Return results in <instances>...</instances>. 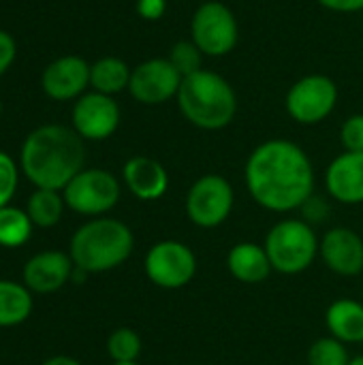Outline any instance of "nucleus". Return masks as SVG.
Masks as SVG:
<instances>
[{"instance_id": "nucleus-4", "label": "nucleus", "mask_w": 363, "mask_h": 365, "mask_svg": "<svg viewBox=\"0 0 363 365\" xmlns=\"http://www.w3.org/2000/svg\"><path fill=\"white\" fill-rule=\"evenodd\" d=\"M135 248V235L118 218L98 216L81 225L73 237L68 255L75 267L88 274H103L128 261Z\"/></svg>"}, {"instance_id": "nucleus-12", "label": "nucleus", "mask_w": 363, "mask_h": 365, "mask_svg": "<svg viewBox=\"0 0 363 365\" xmlns=\"http://www.w3.org/2000/svg\"><path fill=\"white\" fill-rule=\"evenodd\" d=\"M182 79L169 58H150L133 68L128 94L141 105H165L178 96Z\"/></svg>"}, {"instance_id": "nucleus-36", "label": "nucleus", "mask_w": 363, "mask_h": 365, "mask_svg": "<svg viewBox=\"0 0 363 365\" xmlns=\"http://www.w3.org/2000/svg\"><path fill=\"white\" fill-rule=\"evenodd\" d=\"M362 302H363V299H362Z\"/></svg>"}, {"instance_id": "nucleus-29", "label": "nucleus", "mask_w": 363, "mask_h": 365, "mask_svg": "<svg viewBox=\"0 0 363 365\" xmlns=\"http://www.w3.org/2000/svg\"><path fill=\"white\" fill-rule=\"evenodd\" d=\"M15 56H17V43H15V38L11 36V32H6V30L0 28V77L13 66Z\"/></svg>"}, {"instance_id": "nucleus-6", "label": "nucleus", "mask_w": 363, "mask_h": 365, "mask_svg": "<svg viewBox=\"0 0 363 365\" xmlns=\"http://www.w3.org/2000/svg\"><path fill=\"white\" fill-rule=\"evenodd\" d=\"M190 41L205 58L229 56L240 41V24L231 6L220 0L201 2L190 17Z\"/></svg>"}, {"instance_id": "nucleus-32", "label": "nucleus", "mask_w": 363, "mask_h": 365, "mask_svg": "<svg viewBox=\"0 0 363 365\" xmlns=\"http://www.w3.org/2000/svg\"><path fill=\"white\" fill-rule=\"evenodd\" d=\"M41 365H81L77 359L73 357H66V355H58V357H51L47 361H43Z\"/></svg>"}, {"instance_id": "nucleus-13", "label": "nucleus", "mask_w": 363, "mask_h": 365, "mask_svg": "<svg viewBox=\"0 0 363 365\" xmlns=\"http://www.w3.org/2000/svg\"><path fill=\"white\" fill-rule=\"evenodd\" d=\"M43 92L58 103L77 101L90 88V62L81 56H60L41 75Z\"/></svg>"}, {"instance_id": "nucleus-16", "label": "nucleus", "mask_w": 363, "mask_h": 365, "mask_svg": "<svg viewBox=\"0 0 363 365\" xmlns=\"http://www.w3.org/2000/svg\"><path fill=\"white\" fill-rule=\"evenodd\" d=\"M325 188L338 203H363V152L338 154L325 171Z\"/></svg>"}, {"instance_id": "nucleus-27", "label": "nucleus", "mask_w": 363, "mask_h": 365, "mask_svg": "<svg viewBox=\"0 0 363 365\" xmlns=\"http://www.w3.org/2000/svg\"><path fill=\"white\" fill-rule=\"evenodd\" d=\"M19 163H15L6 152L0 150V207L11 205V199L19 186Z\"/></svg>"}, {"instance_id": "nucleus-19", "label": "nucleus", "mask_w": 363, "mask_h": 365, "mask_svg": "<svg viewBox=\"0 0 363 365\" xmlns=\"http://www.w3.org/2000/svg\"><path fill=\"white\" fill-rule=\"evenodd\" d=\"M325 325L329 336L344 344L363 342V302L336 299L325 312Z\"/></svg>"}, {"instance_id": "nucleus-7", "label": "nucleus", "mask_w": 363, "mask_h": 365, "mask_svg": "<svg viewBox=\"0 0 363 365\" xmlns=\"http://www.w3.org/2000/svg\"><path fill=\"white\" fill-rule=\"evenodd\" d=\"M122 195L120 180L105 169H81L62 190L64 203L79 216L98 218L111 212Z\"/></svg>"}, {"instance_id": "nucleus-1", "label": "nucleus", "mask_w": 363, "mask_h": 365, "mask_svg": "<svg viewBox=\"0 0 363 365\" xmlns=\"http://www.w3.org/2000/svg\"><path fill=\"white\" fill-rule=\"evenodd\" d=\"M244 182L259 207L287 214L302 210L315 195V167L300 143L267 139L248 154Z\"/></svg>"}, {"instance_id": "nucleus-23", "label": "nucleus", "mask_w": 363, "mask_h": 365, "mask_svg": "<svg viewBox=\"0 0 363 365\" xmlns=\"http://www.w3.org/2000/svg\"><path fill=\"white\" fill-rule=\"evenodd\" d=\"M32 220L26 210L4 205L0 207V246L19 248L32 237Z\"/></svg>"}, {"instance_id": "nucleus-15", "label": "nucleus", "mask_w": 363, "mask_h": 365, "mask_svg": "<svg viewBox=\"0 0 363 365\" xmlns=\"http://www.w3.org/2000/svg\"><path fill=\"white\" fill-rule=\"evenodd\" d=\"M75 263L71 255L60 252V250H45L34 255L21 272L24 284L32 293H56L60 291L66 282H71Z\"/></svg>"}, {"instance_id": "nucleus-2", "label": "nucleus", "mask_w": 363, "mask_h": 365, "mask_svg": "<svg viewBox=\"0 0 363 365\" xmlns=\"http://www.w3.org/2000/svg\"><path fill=\"white\" fill-rule=\"evenodd\" d=\"M86 163L83 139L62 124H43L21 143L19 169L34 188L64 190Z\"/></svg>"}, {"instance_id": "nucleus-25", "label": "nucleus", "mask_w": 363, "mask_h": 365, "mask_svg": "<svg viewBox=\"0 0 363 365\" xmlns=\"http://www.w3.org/2000/svg\"><path fill=\"white\" fill-rule=\"evenodd\" d=\"M351 357L347 344L336 340L334 336L319 338L308 349V365H349Z\"/></svg>"}, {"instance_id": "nucleus-20", "label": "nucleus", "mask_w": 363, "mask_h": 365, "mask_svg": "<svg viewBox=\"0 0 363 365\" xmlns=\"http://www.w3.org/2000/svg\"><path fill=\"white\" fill-rule=\"evenodd\" d=\"M131 73H133V68L122 58H116V56L98 58L96 62L90 64V88L94 92L116 96V94L128 90Z\"/></svg>"}, {"instance_id": "nucleus-35", "label": "nucleus", "mask_w": 363, "mask_h": 365, "mask_svg": "<svg viewBox=\"0 0 363 365\" xmlns=\"http://www.w3.org/2000/svg\"><path fill=\"white\" fill-rule=\"evenodd\" d=\"M0 115H2V98H0Z\"/></svg>"}, {"instance_id": "nucleus-30", "label": "nucleus", "mask_w": 363, "mask_h": 365, "mask_svg": "<svg viewBox=\"0 0 363 365\" xmlns=\"http://www.w3.org/2000/svg\"><path fill=\"white\" fill-rule=\"evenodd\" d=\"M169 0H137L135 11L145 21H158L167 13Z\"/></svg>"}, {"instance_id": "nucleus-8", "label": "nucleus", "mask_w": 363, "mask_h": 365, "mask_svg": "<svg viewBox=\"0 0 363 365\" xmlns=\"http://www.w3.org/2000/svg\"><path fill=\"white\" fill-rule=\"evenodd\" d=\"M338 105V86L323 73H310L300 77L285 96V109L289 118L302 126H315L325 122Z\"/></svg>"}, {"instance_id": "nucleus-28", "label": "nucleus", "mask_w": 363, "mask_h": 365, "mask_svg": "<svg viewBox=\"0 0 363 365\" xmlns=\"http://www.w3.org/2000/svg\"><path fill=\"white\" fill-rule=\"evenodd\" d=\"M340 143L344 152H363V113H353L342 122Z\"/></svg>"}, {"instance_id": "nucleus-21", "label": "nucleus", "mask_w": 363, "mask_h": 365, "mask_svg": "<svg viewBox=\"0 0 363 365\" xmlns=\"http://www.w3.org/2000/svg\"><path fill=\"white\" fill-rule=\"evenodd\" d=\"M32 314V291L24 282L0 280V327H17Z\"/></svg>"}, {"instance_id": "nucleus-14", "label": "nucleus", "mask_w": 363, "mask_h": 365, "mask_svg": "<svg viewBox=\"0 0 363 365\" xmlns=\"http://www.w3.org/2000/svg\"><path fill=\"white\" fill-rule=\"evenodd\" d=\"M319 257L334 274L355 278L363 272V237L351 227H334L321 237Z\"/></svg>"}, {"instance_id": "nucleus-18", "label": "nucleus", "mask_w": 363, "mask_h": 365, "mask_svg": "<svg viewBox=\"0 0 363 365\" xmlns=\"http://www.w3.org/2000/svg\"><path fill=\"white\" fill-rule=\"evenodd\" d=\"M229 274L242 284H261L274 272L263 246L255 242H240L227 255Z\"/></svg>"}, {"instance_id": "nucleus-33", "label": "nucleus", "mask_w": 363, "mask_h": 365, "mask_svg": "<svg viewBox=\"0 0 363 365\" xmlns=\"http://www.w3.org/2000/svg\"><path fill=\"white\" fill-rule=\"evenodd\" d=\"M349 365H363V355L362 357H355V359H351V364Z\"/></svg>"}, {"instance_id": "nucleus-11", "label": "nucleus", "mask_w": 363, "mask_h": 365, "mask_svg": "<svg viewBox=\"0 0 363 365\" xmlns=\"http://www.w3.org/2000/svg\"><path fill=\"white\" fill-rule=\"evenodd\" d=\"M122 120L120 105L113 96L101 92L81 94L71 109V128L83 141H105L109 139Z\"/></svg>"}, {"instance_id": "nucleus-17", "label": "nucleus", "mask_w": 363, "mask_h": 365, "mask_svg": "<svg viewBox=\"0 0 363 365\" xmlns=\"http://www.w3.org/2000/svg\"><path fill=\"white\" fill-rule=\"evenodd\" d=\"M122 182L139 201H158L169 190V173L152 156H131L122 167Z\"/></svg>"}, {"instance_id": "nucleus-31", "label": "nucleus", "mask_w": 363, "mask_h": 365, "mask_svg": "<svg viewBox=\"0 0 363 365\" xmlns=\"http://www.w3.org/2000/svg\"><path fill=\"white\" fill-rule=\"evenodd\" d=\"M323 9L334 13H359L363 11V0H317Z\"/></svg>"}, {"instance_id": "nucleus-34", "label": "nucleus", "mask_w": 363, "mask_h": 365, "mask_svg": "<svg viewBox=\"0 0 363 365\" xmlns=\"http://www.w3.org/2000/svg\"><path fill=\"white\" fill-rule=\"evenodd\" d=\"M113 365H141L139 361H133V364H113Z\"/></svg>"}, {"instance_id": "nucleus-9", "label": "nucleus", "mask_w": 363, "mask_h": 365, "mask_svg": "<svg viewBox=\"0 0 363 365\" xmlns=\"http://www.w3.org/2000/svg\"><path fill=\"white\" fill-rule=\"evenodd\" d=\"M235 192L227 178L218 173H205L193 182L186 192L184 210L188 220L199 229L220 227L233 212Z\"/></svg>"}, {"instance_id": "nucleus-24", "label": "nucleus", "mask_w": 363, "mask_h": 365, "mask_svg": "<svg viewBox=\"0 0 363 365\" xmlns=\"http://www.w3.org/2000/svg\"><path fill=\"white\" fill-rule=\"evenodd\" d=\"M141 338L131 327H120L107 338V355L113 364H133L141 357Z\"/></svg>"}, {"instance_id": "nucleus-3", "label": "nucleus", "mask_w": 363, "mask_h": 365, "mask_svg": "<svg viewBox=\"0 0 363 365\" xmlns=\"http://www.w3.org/2000/svg\"><path fill=\"white\" fill-rule=\"evenodd\" d=\"M175 101L182 118L199 130H223L237 113L233 86L220 73L208 68L186 75Z\"/></svg>"}, {"instance_id": "nucleus-5", "label": "nucleus", "mask_w": 363, "mask_h": 365, "mask_svg": "<svg viewBox=\"0 0 363 365\" xmlns=\"http://www.w3.org/2000/svg\"><path fill=\"white\" fill-rule=\"evenodd\" d=\"M317 231L302 218H285L276 222L263 242L274 272L285 276H297L306 272L319 257Z\"/></svg>"}, {"instance_id": "nucleus-22", "label": "nucleus", "mask_w": 363, "mask_h": 365, "mask_svg": "<svg viewBox=\"0 0 363 365\" xmlns=\"http://www.w3.org/2000/svg\"><path fill=\"white\" fill-rule=\"evenodd\" d=\"M64 197L62 190H49V188H34V192L28 199L26 212L34 227L39 229H51L62 220L64 214Z\"/></svg>"}, {"instance_id": "nucleus-10", "label": "nucleus", "mask_w": 363, "mask_h": 365, "mask_svg": "<svg viewBox=\"0 0 363 365\" xmlns=\"http://www.w3.org/2000/svg\"><path fill=\"white\" fill-rule=\"evenodd\" d=\"M143 269L154 287L178 291L193 282L197 274V257L184 242L163 240L145 252Z\"/></svg>"}, {"instance_id": "nucleus-26", "label": "nucleus", "mask_w": 363, "mask_h": 365, "mask_svg": "<svg viewBox=\"0 0 363 365\" xmlns=\"http://www.w3.org/2000/svg\"><path fill=\"white\" fill-rule=\"evenodd\" d=\"M167 58H169V62L178 68V73H180L182 77L201 71V68H203V60H205V56L201 53V49H199L190 38H184V41L173 43Z\"/></svg>"}]
</instances>
